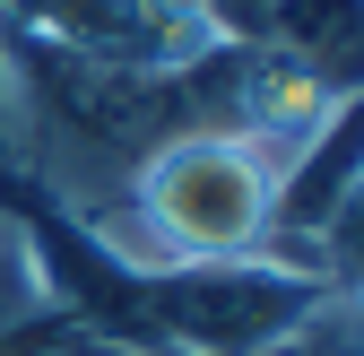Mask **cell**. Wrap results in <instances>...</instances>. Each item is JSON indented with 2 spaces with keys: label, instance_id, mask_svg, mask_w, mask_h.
<instances>
[{
  "label": "cell",
  "instance_id": "cell-5",
  "mask_svg": "<svg viewBox=\"0 0 364 356\" xmlns=\"http://www.w3.org/2000/svg\"><path fill=\"white\" fill-rule=\"evenodd\" d=\"M269 356H355V295H330L295 339H278Z\"/></svg>",
  "mask_w": 364,
  "mask_h": 356
},
{
  "label": "cell",
  "instance_id": "cell-3",
  "mask_svg": "<svg viewBox=\"0 0 364 356\" xmlns=\"http://www.w3.org/2000/svg\"><path fill=\"white\" fill-rule=\"evenodd\" d=\"M217 43L295 61L330 87H355V0H191Z\"/></svg>",
  "mask_w": 364,
  "mask_h": 356
},
{
  "label": "cell",
  "instance_id": "cell-4",
  "mask_svg": "<svg viewBox=\"0 0 364 356\" xmlns=\"http://www.w3.org/2000/svg\"><path fill=\"white\" fill-rule=\"evenodd\" d=\"M53 304H61V278H53V261H43L35 226L18 209H0V356L53 313Z\"/></svg>",
  "mask_w": 364,
  "mask_h": 356
},
{
  "label": "cell",
  "instance_id": "cell-1",
  "mask_svg": "<svg viewBox=\"0 0 364 356\" xmlns=\"http://www.w3.org/2000/svg\"><path fill=\"white\" fill-rule=\"evenodd\" d=\"M287 165L295 157L252 140L243 122L191 113L139 157L130 192L113 200V217L87 244H96V261H113L130 278L182 270V261H252V252H269Z\"/></svg>",
  "mask_w": 364,
  "mask_h": 356
},
{
  "label": "cell",
  "instance_id": "cell-2",
  "mask_svg": "<svg viewBox=\"0 0 364 356\" xmlns=\"http://www.w3.org/2000/svg\"><path fill=\"white\" fill-rule=\"evenodd\" d=\"M122 278V304H105V330L130 339L139 356H269L278 339H295L330 295L312 270H287V261H182V270H148V278Z\"/></svg>",
  "mask_w": 364,
  "mask_h": 356
}]
</instances>
